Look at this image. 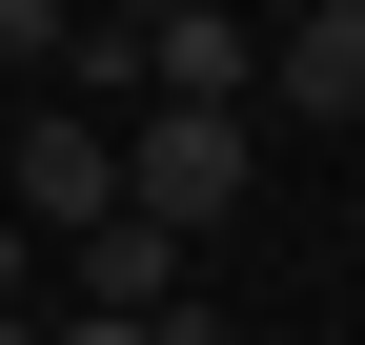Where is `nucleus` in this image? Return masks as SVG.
Instances as JSON below:
<instances>
[{"label": "nucleus", "mask_w": 365, "mask_h": 345, "mask_svg": "<svg viewBox=\"0 0 365 345\" xmlns=\"http://www.w3.org/2000/svg\"><path fill=\"white\" fill-rule=\"evenodd\" d=\"M122 203L203 244L223 203H244V102H143V122H122Z\"/></svg>", "instance_id": "obj_1"}, {"label": "nucleus", "mask_w": 365, "mask_h": 345, "mask_svg": "<svg viewBox=\"0 0 365 345\" xmlns=\"http://www.w3.org/2000/svg\"><path fill=\"white\" fill-rule=\"evenodd\" d=\"M0 203H21L41 244H81V224L122 203V122H102V102H41L21 143H0Z\"/></svg>", "instance_id": "obj_2"}, {"label": "nucleus", "mask_w": 365, "mask_h": 345, "mask_svg": "<svg viewBox=\"0 0 365 345\" xmlns=\"http://www.w3.org/2000/svg\"><path fill=\"white\" fill-rule=\"evenodd\" d=\"M61 264H81V305H102V325H163V305H182V224H143V203H102Z\"/></svg>", "instance_id": "obj_3"}, {"label": "nucleus", "mask_w": 365, "mask_h": 345, "mask_svg": "<svg viewBox=\"0 0 365 345\" xmlns=\"http://www.w3.org/2000/svg\"><path fill=\"white\" fill-rule=\"evenodd\" d=\"M264 102L284 122H365V0H304V21L264 41Z\"/></svg>", "instance_id": "obj_4"}, {"label": "nucleus", "mask_w": 365, "mask_h": 345, "mask_svg": "<svg viewBox=\"0 0 365 345\" xmlns=\"http://www.w3.org/2000/svg\"><path fill=\"white\" fill-rule=\"evenodd\" d=\"M244 21H223V0H163V21H143V102H244Z\"/></svg>", "instance_id": "obj_5"}, {"label": "nucleus", "mask_w": 365, "mask_h": 345, "mask_svg": "<svg viewBox=\"0 0 365 345\" xmlns=\"http://www.w3.org/2000/svg\"><path fill=\"white\" fill-rule=\"evenodd\" d=\"M61 61H81V21H61V0H0V81H41V102H61Z\"/></svg>", "instance_id": "obj_6"}, {"label": "nucleus", "mask_w": 365, "mask_h": 345, "mask_svg": "<svg viewBox=\"0 0 365 345\" xmlns=\"http://www.w3.org/2000/svg\"><path fill=\"white\" fill-rule=\"evenodd\" d=\"M21 244H41V224H21V203H0V305H21Z\"/></svg>", "instance_id": "obj_7"}, {"label": "nucleus", "mask_w": 365, "mask_h": 345, "mask_svg": "<svg viewBox=\"0 0 365 345\" xmlns=\"http://www.w3.org/2000/svg\"><path fill=\"white\" fill-rule=\"evenodd\" d=\"M41 345H143V325H102V305H81V325H41Z\"/></svg>", "instance_id": "obj_8"}, {"label": "nucleus", "mask_w": 365, "mask_h": 345, "mask_svg": "<svg viewBox=\"0 0 365 345\" xmlns=\"http://www.w3.org/2000/svg\"><path fill=\"white\" fill-rule=\"evenodd\" d=\"M102 21H163V0H102Z\"/></svg>", "instance_id": "obj_9"}, {"label": "nucleus", "mask_w": 365, "mask_h": 345, "mask_svg": "<svg viewBox=\"0 0 365 345\" xmlns=\"http://www.w3.org/2000/svg\"><path fill=\"white\" fill-rule=\"evenodd\" d=\"M0 345H41V325H21V305H0Z\"/></svg>", "instance_id": "obj_10"}]
</instances>
